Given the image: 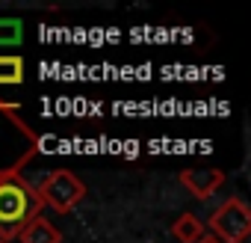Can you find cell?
<instances>
[{
    "label": "cell",
    "instance_id": "obj_4",
    "mask_svg": "<svg viewBox=\"0 0 251 243\" xmlns=\"http://www.w3.org/2000/svg\"><path fill=\"white\" fill-rule=\"evenodd\" d=\"M180 184L189 190L192 199L204 202V199H210V196L225 184V172H222V169H213V166H204V169H183V172H180Z\"/></svg>",
    "mask_w": 251,
    "mask_h": 243
},
{
    "label": "cell",
    "instance_id": "obj_5",
    "mask_svg": "<svg viewBox=\"0 0 251 243\" xmlns=\"http://www.w3.org/2000/svg\"><path fill=\"white\" fill-rule=\"evenodd\" d=\"M21 243H62V234L59 228L48 219V216H36L27 222V228L18 234Z\"/></svg>",
    "mask_w": 251,
    "mask_h": 243
},
{
    "label": "cell",
    "instance_id": "obj_7",
    "mask_svg": "<svg viewBox=\"0 0 251 243\" xmlns=\"http://www.w3.org/2000/svg\"><path fill=\"white\" fill-rule=\"evenodd\" d=\"M172 234H175L180 243H195V240L204 234V222H201L195 213H180V216L172 222Z\"/></svg>",
    "mask_w": 251,
    "mask_h": 243
},
{
    "label": "cell",
    "instance_id": "obj_6",
    "mask_svg": "<svg viewBox=\"0 0 251 243\" xmlns=\"http://www.w3.org/2000/svg\"><path fill=\"white\" fill-rule=\"evenodd\" d=\"M27 77L24 57L18 54H0V86H21Z\"/></svg>",
    "mask_w": 251,
    "mask_h": 243
},
{
    "label": "cell",
    "instance_id": "obj_10",
    "mask_svg": "<svg viewBox=\"0 0 251 243\" xmlns=\"http://www.w3.org/2000/svg\"><path fill=\"white\" fill-rule=\"evenodd\" d=\"M0 243H6V240H0Z\"/></svg>",
    "mask_w": 251,
    "mask_h": 243
},
{
    "label": "cell",
    "instance_id": "obj_3",
    "mask_svg": "<svg viewBox=\"0 0 251 243\" xmlns=\"http://www.w3.org/2000/svg\"><path fill=\"white\" fill-rule=\"evenodd\" d=\"M210 234L219 243H245V237L251 234V208L239 196H230L213 211Z\"/></svg>",
    "mask_w": 251,
    "mask_h": 243
},
{
    "label": "cell",
    "instance_id": "obj_9",
    "mask_svg": "<svg viewBox=\"0 0 251 243\" xmlns=\"http://www.w3.org/2000/svg\"><path fill=\"white\" fill-rule=\"evenodd\" d=\"M195 243H219V240H216V237H213L210 231H204V234H201V237H198Z\"/></svg>",
    "mask_w": 251,
    "mask_h": 243
},
{
    "label": "cell",
    "instance_id": "obj_1",
    "mask_svg": "<svg viewBox=\"0 0 251 243\" xmlns=\"http://www.w3.org/2000/svg\"><path fill=\"white\" fill-rule=\"evenodd\" d=\"M39 154V149L24 152L12 163L0 169V240H15L30 219L42 216L45 205L36 193V187L24 178V166Z\"/></svg>",
    "mask_w": 251,
    "mask_h": 243
},
{
    "label": "cell",
    "instance_id": "obj_2",
    "mask_svg": "<svg viewBox=\"0 0 251 243\" xmlns=\"http://www.w3.org/2000/svg\"><path fill=\"white\" fill-rule=\"evenodd\" d=\"M36 193L45 208H53L56 213H71L86 199V184L71 169H53L42 178Z\"/></svg>",
    "mask_w": 251,
    "mask_h": 243
},
{
    "label": "cell",
    "instance_id": "obj_8",
    "mask_svg": "<svg viewBox=\"0 0 251 243\" xmlns=\"http://www.w3.org/2000/svg\"><path fill=\"white\" fill-rule=\"evenodd\" d=\"M24 39V24L18 18H0V45H21Z\"/></svg>",
    "mask_w": 251,
    "mask_h": 243
}]
</instances>
